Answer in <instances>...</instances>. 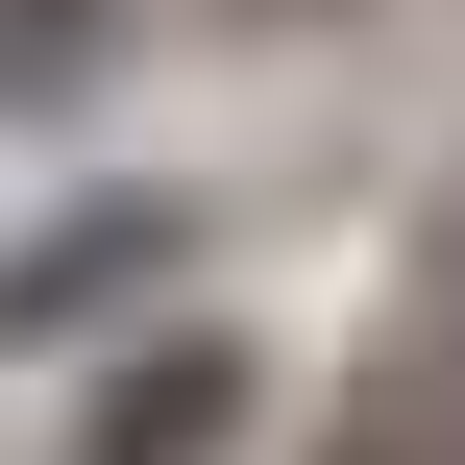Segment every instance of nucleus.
<instances>
[{"mask_svg":"<svg viewBox=\"0 0 465 465\" xmlns=\"http://www.w3.org/2000/svg\"><path fill=\"white\" fill-rule=\"evenodd\" d=\"M172 270H196V196H74V221H25V245H0V368H49V343L147 319Z\"/></svg>","mask_w":465,"mask_h":465,"instance_id":"nucleus-1","label":"nucleus"},{"mask_svg":"<svg viewBox=\"0 0 465 465\" xmlns=\"http://www.w3.org/2000/svg\"><path fill=\"white\" fill-rule=\"evenodd\" d=\"M221 417H245V343H147V368L74 417V465H221Z\"/></svg>","mask_w":465,"mask_h":465,"instance_id":"nucleus-2","label":"nucleus"},{"mask_svg":"<svg viewBox=\"0 0 465 465\" xmlns=\"http://www.w3.org/2000/svg\"><path fill=\"white\" fill-rule=\"evenodd\" d=\"M98 49H123V0H0V123H49Z\"/></svg>","mask_w":465,"mask_h":465,"instance_id":"nucleus-3","label":"nucleus"},{"mask_svg":"<svg viewBox=\"0 0 465 465\" xmlns=\"http://www.w3.org/2000/svg\"><path fill=\"white\" fill-rule=\"evenodd\" d=\"M319 465H417V417H343V441H319Z\"/></svg>","mask_w":465,"mask_h":465,"instance_id":"nucleus-4","label":"nucleus"}]
</instances>
